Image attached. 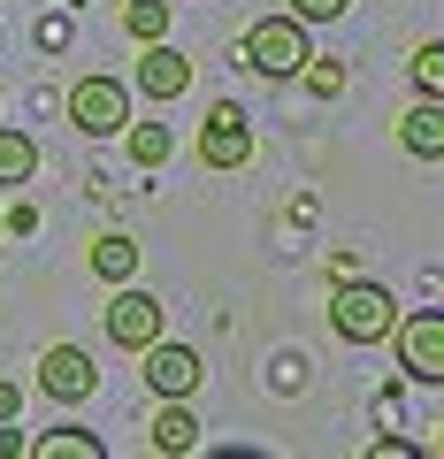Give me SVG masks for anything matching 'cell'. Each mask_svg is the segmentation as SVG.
<instances>
[{
  "label": "cell",
  "instance_id": "6da1fadb",
  "mask_svg": "<svg viewBox=\"0 0 444 459\" xmlns=\"http://www.w3.org/2000/svg\"><path fill=\"white\" fill-rule=\"evenodd\" d=\"M391 322H398V299L383 291V283L345 276L337 291H329V329H337L345 344H383V337H391Z\"/></svg>",
  "mask_w": 444,
  "mask_h": 459
},
{
  "label": "cell",
  "instance_id": "7a4b0ae2",
  "mask_svg": "<svg viewBox=\"0 0 444 459\" xmlns=\"http://www.w3.org/2000/svg\"><path fill=\"white\" fill-rule=\"evenodd\" d=\"M238 62H246L253 77H268V84L299 77V62H307V23L299 16H261L246 31V47H238Z\"/></svg>",
  "mask_w": 444,
  "mask_h": 459
},
{
  "label": "cell",
  "instance_id": "3957f363",
  "mask_svg": "<svg viewBox=\"0 0 444 459\" xmlns=\"http://www.w3.org/2000/svg\"><path fill=\"white\" fill-rule=\"evenodd\" d=\"M131 123V84L123 77H77L69 84V131L77 138H123Z\"/></svg>",
  "mask_w": 444,
  "mask_h": 459
},
{
  "label": "cell",
  "instance_id": "277c9868",
  "mask_svg": "<svg viewBox=\"0 0 444 459\" xmlns=\"http://www.w3.org/2000/svg\"><path fill=\"white\" fill-rule=\"evenodd\" d=\"M391 344H398V368L414 383H444V314L437 307H414L391 322Z\"/></svg>",
  "mask_w": 444,
  "mask_h": 459
},
{
  "label": "cell",
  "instance_id": "5b68a950",
  "mask_svg": "<svg viewBox=\"0 0 444 459\" xmlns=\"http://www.w3.org/2000/svg\"><path fill=\"white\" fill-rule=\"evenodd\" d=\"M100 329H108V344H123V352H146V344L161 337V299L138 291V283H108V314H100Z\"/></svg>",
  "mask_w": 444,
  "mask_h": 459
},
{
  "label": "cell",
  "instance_id": "8992f818",
  "mask_svg": "<svg viewBox=\"0 0 444 459\" xmlns=\"http://www.w3.org/2000/svg\"><path fill=\"white\" fill-rule=\"evenodd\" d=\"M199 161L222 169V177L253 161V115L238 108V100H214L207 108V123H199Z\"/></svg>",
  "mask_w": 444,
  "mask_h": 459
},
{
  "label": "cell",
  "instance_id": "52a82bcc",
  "mask_svg": "<svg viewBox=\"0 0 444 459\" xmlns=\"http://www.w3.org/2000/svg\"><path fill=\"white\" fill-rule=\"evenodd\" d=\"M39 391H47L54 406H84V398L100 391V360L84 344H47V352H39Z\"/></svg>",
  "mask_w": 444,
  "mask_h": 459
},
{
  "label": "cell",
  "instance_id": "ba28073f",
  "mask_svg": "<svg viewBox=\"0 0 444 459\" xmlns=\"http://www.w3.org/2000/svg\"><path fill=\"white\" fill-rule=\"evenodd\" d=\"M138 376H146V391L153 398H199V383H207V360H199L192 344H169V337H153L146 352H138Z\"/></svg>",
  "mask_w": 444,
  "mask_h": 459
},
{
  "label": "cell",
  "instance_id": "9c48e42d",
  "mask_svg": "<svg viewBox=\"0 0 444 459\" xmlns=\"http://www.w3.org/2000/svg\"><path fill=\"white\" fill-rule=\"evenodd\" d=\"M131 92H146L153 108L184 100V92H192V54L169 47V39H146V54H138V69H131Z\"/></svg>",
  "mask_w": 444,
  "mask_h": 459
},
{
  "label": "cell",
  "instance_id": "30bf717a",
  "mask_svg": "<svg viewBox=\"0 0 444 459\" xmlns=\"http://www.w3.org/2000/svg\"><path fill=\"white\" fill-rule=\"evenodd\" d=\"M146 444H153L161 459L199 452V413H192V398H161V406H153V421H146Z\"/></svg>",
  "mask_w": 444,
  "mask_h": 459
},
{
  "label": "cell",
  "instance_id": "8fae6325",
  "mask_svg": "<svg viewBox=\"0 0 444 459\" xmlns=\"http://www.w3.org/2000/svg\"><path fill=\"white\" fill-rule=\"evenodd\" d=\"M398 146H406L414 161H444V100H414V108L398 115Z\"/></svg>",
  "mask_w": 444,
  "mask_h": 459
},
{
  "label": "cell",
  "instance_id": "7c38bea8",
  "mask_svg": "<svg viewBox=\"0 0 444 459\" xmlns=\"http://www.w3.org/2000/svg\"><path fill=\"white\" fill-rule=\"evenodd\" d=\"M84 268H92L100 283H131V276H138V238H131V230H108V238H92Z\"/></svg>",
  "mask_w": 444,
  "mask_h": 459
},
{
  "label": "cell",
  "instance_id": "4fadbf2b",
  "mask_svg": "<svg viewBox=\"0 0 444 459\" xmlns=\"http://www.w3.org/2000/svg\"><path fill=\"white\" fill-rule=\"evenodd\" d=\"M39 177V138L23 123H0V184H31Z\"/></svg>",
  "mask_w": 444,
  "mask_h": 459
},
{
  "label": "cell",
  "instance_id": "5bb4252c",
  "mask_svg": "<svg viewBox=\"0 0 444 459\" xmlns=\"http://www.w3.org/2000/svg\"><path fill=\"white\" fill-rule=\"evenodd\" d=\"M31 459H108V444L92 437V429H47V437L23 444Z\"/></svg>",
  "mask_w": 444,
  "mask_h": 459
},
{
  "label": "cell",
  "instance_id": "9a60e30c",
  "mask_svg": "<svg viewBox=\"0 0 444 459\" xmlns=\"http://www.w3.org/2000/svg\"><path fill=\"white\" fill-rule=\"evenodd\" d=\"M123 146H131V161L153 177V169L169 161V146H177V138H169V123H138V115H131V123H123Z\"/></svg>",
  "mask_w": 444,
  "mask_h": 459
},
{
  "label": "cell",
  "instance_id": "2e32d148",
  "mask_svg": "<svg viewBox=\"0 0 444 459\" xmlns=\"http://www.w3.org/2000/svg\"><path fill=\"white\" fill-rule=\"evenodd\" d=\"M123 31L146 47V39H169V0H123Z\"/></svg>",
  "mask_w": 444,
  "mask_h": 459
},
{
  "label": "cell",
  "instance_id": "e0dca14e",
  "mask_svg": "<svg viewBox=\"0 0 444 459\" xmlns=\"http://www.w3.org/2000/svg\"><path fill=\"white\" fill-rule=\"evenodd\" d=\"M414 92H422V100H444V47H437V39L414 47Z\"/></svg>",
  "mask_w": 444,
  "mask_h": 459
},
{
  "label": "cell",
  "instance_id": "ac0fdd59",
  "mask_svg": "<svg viewBox=\"0 0 444 459\" xmlns=\"http://www.w3.org/2000/svg\"><path fill=\"white\" fill-rule=\"evenodd\" d=\"M299 77H307L314 100H337V92H345V62H314V54H307V62H299Z\"/></svg>",
  "mask_w": 444,
  "mask_h": 459
},
{
  "label": "cell",
  "instance_id": "d6986e66",
  "mask_svg": "<svg viewBox=\"0 0 444 459\" xmlns=\"http://www.w3.org/2000/svg\"><path fill=\"white\" fill-rule=\"evenodd\" d=\"M345 8H353V0H292L283 16H299V23H337Z\"/></svg>",
  "mask_w": 444,
  "mask_h": 459
},
{
  "label": "cell",
  "instance_id": "ffe728a7",
  "mask_svg": "<svg viewBox=\"0 0 444 459\" xmlns=\"http://www.w3.org/2000/svg\"><path fill=\"white\" fill-rule=\"evenodd\" d=\"M39 47L62 54V47H69V16H47V23H39Z\"/></svg>",
  "mask_w": 444,
  "mask_h": 459
},
{
  "label": "cell",
  "instance_id": "44dd1931",
  "mask_svg": "<svg viewBox=\"0 0 444 459\" xmlns=\"http://www.w3.org/2000/svg\"><path fill=\"white\" fill-rule=\"evenodd\" d=\"M16 413H23V391H16V383H0V421H16Z\"/></svg>",
  "mask_w": 444,
  "mask_h": 459
},
{
  "label": "cell",
  "instance_id": "7402d4cb",
  "mask_svg": "<svg viewBox=\"0 0 444 459\" xmlns=\"http://www.w3.org/2000/svg\"><path fill=\"white\" fill-rule=\"evenodd\" d=\"M31 8H47V0H31Z\"/></svg>",
  "mask_w": 444,
  "mask_h": 459
},
{
  "label": "cell",
  "instance_id": "603a6c76",
  "mask_svg": "<svg viewBox=\"0 0 444 459\" xmlns=\"http://www.w3.org/2000/svg\"><path fill=\"white\" fill-rule=\"evenodd\" d=\"M0 238H8V230H0Z\"/></svg>",
  "mask_w": 444,
  "mask_h": 459
}]
</instances>
